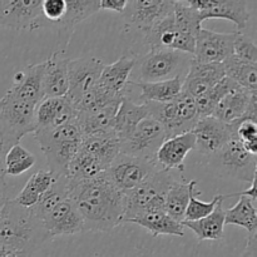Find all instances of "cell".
<instances>
[{"instance_id":"1","label":"cell","mask_w":257,"mask_h":257,"mask_svg":"<svg viewBox=\"0 0 257 257\" xmlns=\"http://www.w3.org/2000/svg\"><path fill=\"white\" fill-rule=\"evenodd\" d=\"M68 186L84 231L109 232L124 223V192L110 181L107 172L82 182L68 181Z\"/></svg>"},{"instance_id":"2","label":"cell","mask_w":257,"mask_h":257,"mask_svg":"<svg viewBox=\"0 0 257 257\" xmlns=\"http://www.w3.org/2000/svg\"><path fill=\"white\" fill-rule=\"evenodd\" d=\"M49 240L40 221L30 208L22 207L14 200H7L0 207V242L14 253L30 257Z\"/></svg>"},{"instance_id":"3","label":"cell","mask_w":257,"mask_h":257,"mask_svg":"<svg viewBox=\"0 0 257 257\" xmlns=\"http://www.w3.org/2000/svg\"><path fill=\"white\" fill-rule=\"evenodd\" d=\"M33 136L39 143L50 172L57 177H65L68 166L82 143L83 136L78 125L70 123L49 130H35Z\"/></svg>"},{"instance_id":"4","label":"cell","mask_w":257,"mask_h":257,"mask_svg":"<svg viewBox=\"0 0 257 257\" xmlns=\"http://www.w3.org/2000/svg\"><path fill=\"white\" fill-rule=\"evenodd\" d=\"M193 55L168 48H150V52L137 57L131 73L132 82H162L185 78Z\"/></svg>"},{"instance_id":"5","label":"cell","mask_w":257,"mask_h":257,"mask_svg":"<svg viewBox=\"0 0 257 257\" xmlns=\"http://www.w3.org/2000/svg\"><path fill=\"white\" fill-rule=\"evenodd\" d=\"M175 178L168 171L157 167L143 183L124 193V223L152 210H165V197Z\"/></svg>"},{"instance_id":"6","label":"cell","mask_w":257,"mask_h":257,"mask_svg":"<svg viewBox=\"0 0 257 257\" xmlns=\"http://www.w3.org/2000/svg\"><path fill=\"white\" fill-rule=\"evenodd\" d=\"M148 114L161 123L167 133V138L190 132L200 119L195 98L181 92L176 99L168 103H145Z\"/></svg>"},{"instance_id":"7","label":"cell","mask_w":257,"mask_h":257,"mask_svg":"<svg viewBox=\"0 0 257 257\" xmlns=\"http://www.w3.org/2000/svg\"><path fill=\"white\" fill-rule=\"evenodd\" d=\"M206 162L221 177H231L250 183L256 180L257 156L248 153L236 135Z\"/></svg>"},{"instance_id":"8","label":"cell","mask_w":257,"mask_h":257,"mask_svg":"<svg viewBox=\"0 0 257 257\" xmlns=\"http://www.w3.org/2000/svg\"><path fill=\"white\" fill-rule=\"evenodd\" d=\"M166 138L167 133L161 123L147 117L141 120L127 137L120 140V153L155 161L156 153Z\"/></svg>"},{"instance_id":"9","label":"cell","mask_w":257,"mask_h":257,"mask_svg":"<svg viewBox=\"0 0 257 257\" xmlns=\"http://www.w3.org/2000/svg\"><path fill=\"white\" fill-rule=\"evenodd\" d=\"M43 0H0V27L14 30L39 29L47 19Z\"/></svg>"},{"instance_id":"10","label":"cell","mask_w":257,"mask_h":257,"mask_svg":"<svg viewBox=\"0 0 257 257\" xmlns=\"http://www.w3.org/2000/svg\"><path fill=\"white\" fill-rule=\"evenodd\" d=\"M157 167L155 161L119 153L105 172L110 181L125 193L145 182Z\"/></svg>"},{"instance_id":"11","label":"cell","mask_w":257,"mask_h":257,"mask_svg":"<svg viewBox=\"0 0 257 257\" xmlns=\"http://www.w3.org/2000/svg\"><path fill=\"white\" fill-rule=\"evenodd\" d=\"M104 63L97 58H78L68 62L69 88L65 97L74 105L97 85Z\"/></svg>"},{"instance_id":"12","label":"cell","mask_w":257,"mask_h":257,"mask_svg":"<svg viewBox=\"0 0 257 257\" xmlns=\"http://www.w3.org/2000/svg\"><path fill=\"white\" fill-rule=\"evenodd\" d=\"M39 221L49 236V240L58 236L75 235L84 231L83 220L70 196L59 201L52 210L43 215Z\"/></svg>"},{"instance_id":"13","label":"cell","mask_w":257,"mask_h":257,"mask_svg":"<svg viewBox=\"0 0 257 257\" xmlns=\"http://www.w3.org/2000/svg\"><path fill=\"white\" fill-rule=\"evenodd\" d=\"M211 117L226 124H232L243 118L257 120V92L236 88L218 102Z\"/></svg>"},{"instance_id":"14","label":"cell","mask_w":257,"mask_h":257,"mask_svg":"<svg viewBox=\"0 0 257 257\" xmlns=\"http://www.w3.org/2000/svg\"><path fill=\"white\" fill-rule=\"evenodd\" d=\"M192 133L196 140L195 150L207 161L230 141L235 135V128L233 124H226L213 117H203L196 123Z\"/></svg>"},{"instance_id":"15","label":"cell","mask_w":257,"mask_h":257,"mask_svg":"<svg viewBox=\"0 0 257 257\" xmlns=\"http://www.w3.org/2000/svg\"><path fill=\"white\" fill-rule=\"evenodd\" d=\"M35 104L23 102L5 92L0 99V118L8 130L20 141L25 135L35 131Z\"/></svg>"},{"instance_id":"16","label":"cell","mask_w":257,"mask_h":257,"mask_svg":"<svg viewBox=\"0 0 257 257\" xmlns=\"http://www.w3.org/2000/svg\"><path fill=\"white\" fill-rule=\"evenodd\" d=\"M235 33H217L201 28L196 38L193 59L202 63H223L233 53Z\"/></svg>"},{"instance_id":"17","label":"cell","mask_w":257,"mask_h":257,"mask_svg":"<svg viewBox=\"0 0 257 257\" xmlns=\"http://www.w3.org/2000/svg\"><path fill=\"white\" fill-rule=\"evenodd\" d=\"M77 108L67 97H44L35 108V130H49L75 123Z\"/></svg>"},{"instance_id":"18","label":"cell","mask_w":257,"mask_h":257,"mask_svg":"<svg viewBox=\"0 0 257 257\" xmlns=\"http://www.w3.org/2000/svg\"><path fill=\"white\" fill-rule=\"evenodd\" d=\"M172 0H128L123 12L125 20L145 34L156 23L173 12Z\"/></svg>"},{"instance_id":"19","label":"cell","mask_w":257,"mask_h":257,"mask_svg":"<svg viewBox=\"0 0 257 257\" xmlns=\"http://www.w3.org/2000/svg\"><path fill=\"white\" fill-rule=\"evenodd\" d=\"M196 148L195 135L192 131L172 136L163 141L155 156L156 165L165 171H185V158Z\"/></svg>"},{"instance_id":"20","label":"cell","mask_w":257,"mask_h":257,"mask_svg":"<svg viewBox=\"0 0 257 257\" xmlns=\"http://www.w3.org/2000/svg\"><path fill=\"white\" fill-rule=\"evenodd\" d=\"M225 77L223 63H202L192 59L187 74L183 78L182 92L197 98Z\"/></svg>"},{"instance_id":"21","label":"cell","mask_w":257,"mask_h":257,"mask_svg":"<svg viewBox=\"0 0 257 257\" xmlns=\"http://www.w3.org/2000/svg\"><path fill=\"white\" fill-rule=\"evenodd\" d=\"M69 58L64 49L53 53L44 63L43 69V95L44 97H65L69 88L68 78Z\"/></svg>"},{"instance_id":"22","label":"cell","mask_w":257,"mask_h":257,"mask_svg":"<svg viewBox=\"0 0 257 257\" xmlns=\"http://www.w3.org/2000/svg\"><path fill=\"white\" fill-rule=\"evenodd\" d=\"M43 69L44 63H35L23 68L15 73L12 87L7 92L23 102L38 105V103L44 98L42 85Z\"/></svg>"},{"instance_id":"23","label":"cell","mask_w":257,"mask_h":257,"mask_svg":"<svg viewBox=\"0 0 257 257\" xmlns=\"http://www.w3.org/2000/svg\"><path fill=\"white\" fill-rule=\"evenodd\" d=\"M132 87L140 89L136 103H168L176 99L182 92L183 78L162 80V82H132Z\"/></svg>"},{"instance_id":"24","label":"cell","mask_w":257,"mask_h":257,"mask_svg":"<svg viewBox=\"0 0 257 257\" xmlns=\"http://www.w3.org/2000/svg\"><path fill=\"white\" fill-rule=\"evenodd\" d=\"M65 14L59 23V38L65 45L69 43L74 27L99 12V0H64Z\"/></svg>"},{"instance_id":"25","label":"cell","mask_w":257,"mask_h":257,"mask_svg":"<svg viewBox=\"0 0 257 257\" xmlns=\"http://www.w3.org/2000/svg\"><path fill=\"white\" fill-rule=\"evenodd\" d=\"M137 57L133 54H124L110 64H104L98 84L117 94L124 95V90L130 82L131 73Z\"/></svg>"},{"instance_id":"26","label":"cell","mask_w":257,"mask_h":257,"mask_svg":"<svg viewBox=\"0 0 257 257\" xmlns=\"http://www.w3.org/2000/svg\"><path fill=\"white\" fill-rule=\"evenodd\" d=\"M128 223H135V225L146 228L148 232H151L153 237L162 235L180 236V237H182L185 235L182 223L173 220L166 212V210L146 211V212L131 218Z\"/></svg>"},{"instance_id":"27","label":"cell","mask_w":257,"mask_h":257,"mask_svg":"<svg viewBox=\"0 0 257 257\" xmlns=\"http://www.w3.org/2000/svg\"><path fill=\"white\" fill-rule=\"evenodd\" d=\"M202 22L207 19H226L232 22L238 30L247 27L250 20V10L247 0H215L211 8L200 13Z\"/></svg>"},{"instance_id":"28","label":"cell","mask_w":257,"mask_h":257,"mask_svg":"<svg viewBox=\"0 0 257 257\" xmlns=\"http://www.w3.org/2000/svg\"><path fill=\"white\" fill-rule=\"evenodd\" d=\"M80 148L89 152L107 167L120 153V140L114 132L93 133L83 136Z\"/></svg>"},{"instance_id":"29","label":"cell","mask_w":257,"mask_h":257,"mask_svg":"<svg viewBox=\"0 0 257 257\" xmlns=\"http://www.w3.org/2000/svg\"><path fill=\"white\" fill-rule=\"evenodd\" d=\"M223 201L216 205L215 210L206 217L197 221H183L182 226L187 227L195 233L200 241H220L223 238V228H225V210Z\"/></svg>"},{"instance_id":"30","label":"cell","mask_w":257,"mask_h":257,"mask_svg":"<svg viewBox=\"0 0 257 257\" xmlns=\"http://www.w3.org/2000/svg\"><path fill=\"white\" fill-rule=\"evenodd\" d=\"M147 117H150V114L145 103H136L123 95L114 119L115 135L119 137V140H123L135 130L141 120Z\"/></svg>"},{"instance_id":"31","label":"cell","mask_w":257,"mask_h":257,"mask_svg":"<svg viewBox=\"0 0 257 257\" xmlns=\"http://www.w3.org/2000/svg\"><path fill=\"white\" fill-rule=\"evenodd\" d=\"M57 180V176L50 172L49 170H39L34 175L30 176V178L27 181L19 195L14 198V201L22 207H33Z\"/></svg>"},{"instance_id":"32","label":"cell","mask_w":257,"mask_h":257,"mask_svg":"<svg viewBox=\"0 0 257 257\" xmlns=\"http://www.w3.org/2000/svg\"><path fill=\"white\" fill-rule=\"evenodd\" d=\"M105 171L107 167L98 158L79 147L68 166L65 178L72 183L82 182V181L90 180Z\"/></svg>"},{"instance_id":"33","label":"cell","mask_w":257,"mask_h":257,"mask_svg":"<svg viewBox=\"0 0 257 257\" xmlns=\"http://www.w3.org/2000/svg\"><path fill=\"white\" fill-rule=\"evenodd\" d=\"M240 200L233 207L225 210V225L245 228L248 235H257V208L247 196H238Z\"/></svg>"},{"instance_id":"34","label":"cell","mask_w":257,"mask_h":257,"mask_svg":"<svg viewBox=\"0 0 257 257\" xmlns=\"http://www.w3.org/2000/svg\"><path fill=\"white\" fill-rule=\"evenodd\" d=\"M193 183L195 180L190 181L188 183L178 182L175 180L166 193L165 210L177 222H182L185 220L186 208L190 201L191 187Z\"/></svg>"},{"instance_id":"35","label":"cell","mask_w":257,"mask_h":257,"mask_svg":"<svg viewBox=\"0 0 257 257\" xmlns=\"http://www.w3.org/2000/svg\"><path fill=\"white\" fill-rule=\"evenodd\" d=\"M226 77L250 92H257V64L242 62L231 55L223 62Z\"/></svg>"},{"instance_id":"36","label":"cell","mask_w":257,"mask_h":257,"mask_svg":"<svg viewBox=\"0 0 257 257\" xmlns=\"http://www.w3.org/2000/svg\"><path fill=\"white\" fill-rule=\"evenodd\" d=\"M240 85L236 84L232 79H230L228 77H225L217 84L213 85L211 89H208L207 92L201 94L200 97L195 98L196 107H197V112L200 118L211 117V114H212L213 109L218 104V102L226 94H228V93L232 92L233 89H236Z\"/></svg>"},{"instance_id":"37","label":"cell","mask_w":257,"mask_h":257,"mask_svg":"<svg viewBox=\"0 0 257 257\" xmlns=\"http://www.w3.org/2000/svg\"><path fill=\"white\" fill-rule=\"evenodd\" d=\"M35 165V157L19 142L8 150L4 158L5 175L20 176L29 171Z\"/></svg>"},{"instance_id":"38","label":"cell","mask_w":257,"mask_h":257,"mask_svg":"<svg viewBox=\"0 0 257 257\" xmlns=\"http://www.w3.org/2000/svg\"><path fill=\"white\" fill-rule=\"evenodd\" d=\"M198 195H200V191H197V182L195 181V183L191 187L190 201H188L187 208H186L185 220L183 221H197L206 217V216H208L215 210L216 205L220 201L227 198L225 195H217L210 202H203V201L198 200Z\"/></svg>"},{"instance_id":"39","label":"cell","mask_w":257,"mask_h":257,"mask_svg":"<svg viewBox=\"0 0 257 257\" xmlns=\"http://www.w3.org/2000/svg\"><path fill=\"white\" fill-rule=\"evenodd\" d=\"M232 124L236 137L241 141L245 150L251 155L257 156V120L252 118H243Z\"/></svg>"},{"instance_id":"40","label":"cell","mask_w":257,"mask_h":257,"mask_svg":"<svg viewBox=\"0 0 257 257\" xmlns=\"http://www.w3.org/2000/svg\"><path fill=\"white\" fill-rule=\"evenodd\" d=\"M233 57L242 62L257 64V47L256 43L243 34L242 32H236L235 43H233Z\"/></svg>"},{"instance_id":"41","label":"cell","mask_w":257,"mask_h":257,"mask_svg":"<svg viewBox=\"0 0 257 257\" xmlns=\"http://www.w3.org/2000/svg\"><path fill=\"white\" fill-rule=\"evenodd\" d=\"M18 142H19V140L8 130V127L3 123L2 118H0V175L7 176L4 170L5 155H7L8 150Z\"/></svg>"},{"instance_id":"42","label":"cell","mask_w":257,"mask_h":257,"mask_svg":"<svg viewBox=\"0 0 257 257\" xmlns=\"http://www.w3.org/2000/svg\"><path fill=\"white\" fill-rule=\"evenodd\" d=\"M43 14L49 22L59 23L65 14L64 0H43Z\"/></svg>"},{"instance_id":"43","label":"cell","mask_w":257,"mask_h":257,"mask_svg":"<svg viewBox=\"0 0 257 257\" xmlns=\"http://www.w3.org/2000/svg\"><path fill=\"white\" fill-rule=\"evenodd\" d=\"M128 0H99V8L104 10L123 13L127 8Z\"/></svg>"},{"instance_id":"44","label":"cell","mask_w":257,"mask_h":257,"mask_svg":"<svg viewBox=\"0 0 257 257\" xmlns=\"http://www.w3.org/2000/svg\"><path fill=\"white\" fill-rule=\"evenodd\" d=\"M257 251V235H248L247 246L242 257H256Z\"/></svg>"},{"instance_id":"45","label":"cell","mask_w":257,"mask_h":257,"mask_svg":"<svg viewBox=\"0 0 257 257\" xmlns=\"http://www.w3.org/2000/svg\"><path fill=\"white\" fill-rule=\"evenodd\" d=\"M236 196H247V197H250L251 200L253 201V202H256V200H257L256 180H253L252 182H251V187L248 188V190H246V191H242V192H240V193H235V195L226 196V197H236Z\"/></svg>"},{"instance_id":"46","label":"cell","mask_w":257,"mask_h":257,"mask_svg":"<svg viewBox=\"0 0 257 257\" xmlns=\"http://www.w3.org/2000/svg\"><path fill=\"white\" fill-rule=\"evenodd\" d=\"M7 185H5V176L4 175H0V207L4 205L5 201L8 200L7 195Z\"/></svg>"},{"instance_id":"47","label":"cell","mask_w":257,"mask_h":257,"mask_svg":"<svg viewBox=\"0 0 257 257\" xmlns=\"http://www.w3.org/2000/svg\"><path fill=\"white\" fill-rule=\"evenodd\" d=\"M13 251L10 250V248H8L7 246L3 245L2 242H0V257H8L10 255H13Z\"/></svg>"},{"instance_id":"48","label":"cell","mask_w":257,"mask_h":257,"mask_svg":"<svg viewBox=\"0 0 257 257\" xmlns=\"http://www.w3.org/2000/svg\"><path fill=\"white\" fill-rule=\"evenodd\" d=\"M8 257H28V256L23 255V253H13V255H10V256H8Z\"/></svg>"},{"instance_id":"49","label":"cell","mask_w":257,"mask_h":257,"mask_svg":"<svg viewBox=\"0 0 257 257\" xmlns=\"http://www.w3.org/2000/svg\"><path fill=\"white\" fill-rule=\"evenodd\" d=\"M172 2H175V3L176 2H185V0H172Z\"/></svg>"}]
</instances>
